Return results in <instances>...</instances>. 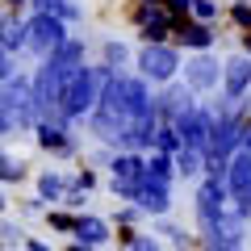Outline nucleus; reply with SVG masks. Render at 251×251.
I'll use <instances>...</instances> for the list:
<instances>
[{"label":"nucleus","mask_w":251,"mask_h":251,"mask_svg":"<svg viewBox=\"0 0 251 251\" xmlns=\"http://www.w3.org/2000/svg\"><path fill=\"white\" fill-rule=\"evenodd\" d=\"M109 75H113V67H109V63H84L80 72L67 80V88H63V117H67L72 126H80L84 117L97 109L100 88H105Z\"/></svg>","instance_id":"nucleus-1"},{"label":"nucleus","mask_w":251,"mask_h":251,"mask_svg":"<svg viewBox=\"0 0 251 251\" xmlns=\"http://www.w3.org/2000/svg\"><path fill=\"white\" fill-rule=\"evenodd\" d=\"M0 113H9V122L17 126V134H34V126L42 122L34 100V80L29 72H13L9 80L0 84Z\"/></svg>","instance_id":"nucleus-2"},{"label":"nucleus","mask_w":251,"mask_h":251,"mask_svg":"<svg viewBox=\"0 0 251 251\" xmlns=\"http://www.w3.org/2000/svg\"><path fill=\"white\" fill-rule=\"evenodd\" d=\"M180 67H184V50H180L176 42H143L134 54V72L147 75V80L159 88V84L176 80Z\"/></svg>","instance_id":"nucleus-3"},{"label":"nucleus","mask_w":251,"mask_h":251,"mask_svg":"<svg viewBox=\"0 0 251 251\" xmlns=\"http://www.w3.org/2000/svg\"><path fill=\"white\" fill-rule=\"evenodd\" d=\"M197 247H209V251H239L247 247V218H239L230 205L222 214H214L209 222L197 226Z\"/></svg>","instance_id":"nucleus-4"},{"label":"nucleus","mask_w":251,"mask_h":251,"mask_svg":"<svg viewBox=\"0 0 251 251\" xmlns=\"http://www.w3.org/2000/svg\"><path fill=\"white\" fill-rule=\"evenodd\" d=\"M72 21L67 17H54V13H25V54H34V59H46V54L54 50V46L63 42V38L72 34Z\"/></svg>","instance_id":"nucleus-5"},{"label":"nucleus","mask_w":251,"mask_h":251,"mask_svg":"<svg viewBox=\"0 0 251 251\" xmlns=\"http://www.w3.org/2000/svg\"><path fill=\"white\" fill-rule=\"evenodd\" d=\"M34 147L54 159H80V134L72 130V122H59V117H42L34 126Z\"/></svg>","instance_id":"nucleus-6"},{"label":"nucleus","mask_w":251,"mask_h":251,"mask_svg":"<svg viewBox=\"0 0 251 251\" xmlns=\"http://www.w3.org/2000/svg\"><path fill=\"white\" fill-rule=\"evenodd\" d=\"M180 80L197 92V97H209V92L222 88V59L214 50H188L184 67H180Z\"/></svg>","instance_id":"nucleus-7"},{"label":"nucleus","mask_w":251,"mask_h":251,"mask_svg":"<svg viewBox=\"0 0 251 251\" xmlns=\"http://www.w3.org/2000/svg\"><path fill=\"white\" fill-rule=\"evenodd\" d=\"M130 25L138 29V42H172V25L176 17L168 13V4H151V0H134L130 4Z\"/></svg>","instance_id":"nucleus-8"},{"label":"nucleus","mask_w":251,"mask_h":251,"mask_svg":"<svg viewBox=\"0 0 251 251\" xmlns=\"http://www.w3.org/2000/svg\"><path fill=\"white\" fill-rule=\"evenodd\" d=\"M226 188H230V209L251 222V151H234L226 163Z\"/></svg>","instance_id":"nucleus-9"},{"label":"nucleus","mask_w":251,"mask_h":251,"mask_svg":"<svg viewBox=\"0 0 251 251\" xmlns=\"http://www.w3.org/2000/svg\"><path fill=\"white\" fill-rule=\"evenodd\" d=\"M230 205V188H226V176H197V193H193V218L201 222H209L214 214H222V209Z\"/></svg>","instance_id":"nucleus-10"},{"label":"nucleus","mask_w":251,"mask_h":251,"mask_svg":"<svg viewBox=\"0 0 251 251\" xmlns=\"http://www.w3.org/2000/svg\"><path fill=\"white\" fill-rule=\"evenodd\" d=\"M176 134H180V143L184 147H197V151H205L209 147V126H214V105H193V109H184V113L176 117Z\"/></svg>","instance_id":"nucleus-11"},{"label":"nucleus","mask_w":251,"mask_h":251,"mask_svg":"<svg viewBox=\"0 0 251 251\" xmlns=\"http://www.w3.org/2000/svg\"><path fill=\"white\" fill-rule=\"evenodd\" d=\"M172 42H176L184 54H188V50H214L218 25L197 21V17H176V25H172Z\"/></svg>","instance_id":"nucleus-12"},{"label":"nucleus","mask_w":251,"mask_h":251,"mask_svg":"<svg viewBox=\"0 0 251 251\" xmlns=\"http://www.w3.org/2000/svg\"><path fill=\"white\" fill-rule=\"evenodd\" d=\"M197 105V92L188 88L184 80H168V84H159V92H155V113H159V122H176L184 109H193Z\"/></svg>","instance_id":"nucleus-13"},{"label":"nucleus","mask_w":251,"mask_h":251,"mask_svg":"<svg viewBox=\"0 0 251 251\" xmlns=\"http://www.w3.org/2000/svg\"><path fill=\"white\" fill-rule=\"evenodd\" d=\"M113 243V222L100 214H88V209H80V218H75V230H72V247H109Z\"/></svg>","instance_id":"nucleus-14"},{"label":"nucleus","mask_w":251,"mask_h":251,"mask_svg":"<svg viewBox=\"0 0 251 251\" xmlns=\"http://www.w3.org/2000/svg\"><path fill=\"white\" fill-rule=\"evenodd\" d=\"M251 88V54L247 50H234L230 59H222V88L226 97H247Z\"/></svg>","instance_id":"nucleus-15"},{"label":"nucleus","mask_w":251,"mask_h":251,"mask_svg":"<svg viewBox=\"0 0 251 251\" xmlns=\"http://www.w3.org/2000/svg\"><path fill=\"white\" fill-rule=\"evenodd\" d=\"M75 188V180H72V172H59V168H46V172H38L34 176V193L46 201V205H63L67 201V193Z\"/></svg>","instance_id":"nucleus-16"},{"label":"nucleus","mask_w":251,"mask_h":251,"mask_svg":"<svg viewBox=\"0 0 251 251\" xmlns=\"http://www.w3.org/2000/svg\"><path fill=\"white\" fill-rule=\"evenodd\" d=\"M134 205L143 209L147 218H163V214H172V205H176V184H147V180H143V188H138Z\"/></svg>","instance_id":"nucleus-17"},{"label":"nucleus","mask_w":251,"mask_h":251,"mask_svg":"<svg viewBox=\"0 0 251 251\" xmlns=\"http://www.w3.org/2000/svg\"><path fill=\"white\" fill-rule=\"evenodd\" d=\"M0 46L9 54L25 50V13H13V9H0Z\"/></svg>","instance_id":"nucleus-18"},{"label":"nucleus","mask_w":251,"mask_h":251,"mask_svg":"<svg viewBox=\"0 0 251 251\" xmlns=\"http://www.w3.org/2000/svg\"><path fill=\"white\" fill-rule=\"evenodd\" d=\"M172 163H176V180L205 176V151H197V147H180V151L172 155Z\"/></svg>","instance_id":"nucleus-19"},{"label":"nucleus","mask_w":251,"mask_h":251,"mask_svg":"<svg viewBox=\"0 0 251 251\" xmlns=\"http://www.w3.org/2000/svg\"><path fill=\"white\" fill-rule=\"evenodd\" d=\"M29 9L34 13H54V17H67V21H84L88 17L80 0H29Z\"/></svg>","instance_id":"nucleus-20"},{"label":"nucleus","mask_w":251,"mask_h":251,"mask_svg":"<svg viewBox=\"0 0 251 251\" xmlns=\"http://www.w3.org/2000/svg\"><path fill=\"white\" fill-rule=\"evenodd\" d=\"M100 63H109L113 72H126V67L134 63V50H130L122 38H105V42H100Z\"/></svg>","instance_id":"nucleus-21"},{"label":"nucleus","mask_w":251,"mask_h":251,"mask_svg":"<svg viewBox=\"0 0 251 251\" xmlns=\"http://www.w3.org/2000/svg\"><path fill=\"white\" fill-rule=\"evenodd\" d=\"M151 222H155V234H163L159 243H168V247H197V239H193L184 226L168 222V214H163V218H151Z\"/></svg>","instance_id":"nucleus-22"},{"label":"nucleus","mask_w":251,"mask_h":251,"mask_svg":"<svg viewBox=\"0 0 251 251\" xmlns=\"http://www.w3.org/2000/svg\"><path fill=\"white\" fill-rule=\"evenodd\" d=\"M122 247H130V251H159L163 243L155 239V234H143L138 226H117V234H113Z\"/></svg>","instance_id":"nucleus-23"},{"label":"nucleus","mask_w":251,"mask_h":251,"mask_svg":"<svg viewBox=\"0 0 251 251\" xmlns=\"http://www.w3.org/2000/svg\"><path fill=\"white\" fill-rule=\"evenodd\" d=\"M46 226H50V230L54 234H72L75 230V218H80V214H75V209H67V205H46Z\"/></svg>","instance_id":"nucleus-24"},{"label":"nucleus","mask_w":251,"mask_h":251,"mask_svg":"<svg viewBox=\"0 0 251 251\" xmlns=\"http://www.w3.org/2000/svg\"><path fill=\"white\" fill-rule=\"evenodd\" d=\"M180 134H176V126L172 122H159V130H155V143H151V151H168V155H176L180 151Z\"/></svg>","instance_id":"nucleus-25"},{"label":"nucleus","mask_w":251,"mask_h":251,"mask_svg":"<svg viewBox=\"0 0 251 251\" xmlns=\"http://www.w3.org/2000/svg\"><path fill=\"white\" fill-rule=\"evenodd\" d=\"M188 17H197V21H209V25H218V21L226 17V9L218 4V0H193V9H188Z\"/></svg>","instance_id":"nucleus-26"},{"label":"nucleus","mask_w":251,"mask_h":251,"mask_svg":"<svg viewBox=\"0 0 251 251\" xmlns=\"http://www.w3.org/2000/svg\"><path fill=\"white\" fill-rule=\"evenodd\" d=\"M226 21H230L234 29H251V0H230V4H226Z\"/></svg>","instance_id":"nucleus-27"},{"label":"nucleus","mask_w":251,"mask_h":251,"mask_svg":"<svg viewBox=\"0 0 251 251\" xmlns=\"http://www.w3.org/2000/svg\"><path fill=\"white\" fill-rule=\"evenodd\" d=\"M21 239H25V226L13 222L9 214H0V247H21Z\"/></svg>","instance_id":"nucleus-28"},{"label":"nucleus","mask_w":251,"mask_h":251,"mask_svg":"<svg viewBox=\"0 0 251 251\" xmlns=\"http://www.w3.org/2000/svg\"><path fill=\"white\" fill-rule=\"evenodd\" d=\"M21 180H29V163L9 155V163H0V184H21Z\"/></svg>","instance_id":"nucleus-29"},{"label":"nucleus","mask_w":251,"mask_h":251,"mask_svg":"<svg viewBox=\"0 0 251 251\" xmlns=\"http://www.w3.org/2000/svg\"><path fill=\"white\" fill-rule=\"evenodd\" d=\"M143 218L147 214L134 205V201H117V209H113V226H138Z\"/></svg>","instance_id":"nucleus-30"},{"label":"nucleus","mask_w":251,"mask_h":251,"mask_svg":"<svg viewBox=\"0 0 251 251\" xmlns=\"http://www.w3.org/2000/svg\"><path fill=\"white\" fill-rule=\"evenodd\" d=\"M109 159H113V147H105V143L84 155V163H92V168H109Z\"/></svg>","instance_id":"nucleus-31"},{"label":"nucleus","mask_w":251,"mask_h":251,"mask_svg":"<svg viewBox=\"0 0 251 251\" xmlns=\"http://www.w3.org/2000/svg\"><path fill=\"white\" fill-rule=\"evenodd\" d=\"M42 214H46V201L38 197V193H34V197H25V201H21V218H42Z\"/></svg>","instance_id":"nucleus-32"},{"label":"nucleus","mask_w":251,"mask_h":251,"mask_svg":"<svg viewBox=\"0 0 251 251\" xmlns=\"http://www.w3.org/2000/svg\"><path fill=\"white\" fill-rule=\"evenodd\" d=\"M163 4H168L172 17H188V9H193V0H163Z\"/></svg>","instance_id":"nucleus-33"},{"label":"nucleus","mask_w":251,"mask_h":251,"mask_svg":"<svg viewBox=\"0 0 251 251\" xmlns=\"http://www.w3.org/2000/svg\"><path fill=\"white\" fill-rule=\"evenodd\" d=\"M9 75H13V54L4 50V46H0V84L9 80Z\"/></svg>","instance_id":"nucleus-34"},{"label":"nucleus","mask_w":251,"mask_h":251,"mask_svg":"<svg viewBox=\"0 0 251 251\" xmlns=\"http://www.w3.org/2000/svg\"><path fill=\"white\" fill-rule=\"evenodd\" d=\"M21 247H29V251H50V243H46V239H29V234H25Z\"/></svg>","instance_id":"nucleus-35"},{"label":"nucleus","mask_w":251,"mask_h":251,"mask_svg":"<svg viewBox=\"0 0 251 251\" xmlns=\"http://www.w3.org/2000/svg\"><path fill=\"white\" fill-rule=\"evenodd\" d=\"M0 9H13V13H25L29 0H0Z\"/></svg>","instance_id":"nucleus-36"},{"label":"nucleus","mask_w":251,"mask_h":251,"mask_svg":"<svg viewBox=\"0 0 251 251\" xmlns=\"http://www.w3.org/2000/svg\"><path fill=\"white\" fill-rule=\"evenodd\" d=\"M239 50L251 54V29H243V34H239Z\"/></svg>","instance_id":"nucleus-37"},{"label":"nucleus","mask_w":251,"mask_h":251,"mask_svg":"<svg viewBox=\"0 0 251 251\" xmlns=\"http://www.w3.org/2000/svg\"><path fill=\"white\" fill-rule=\"evenodd\" d=\"M243 151H251V117H247V126H243Z\"/></svg>","instance_id":"nucleus-38"},{"label":"nucleus","mask_w":251,"mask_h":251,"mask_svg":"<svg viewBox=\"0 0 251 251\" xmlns=\"http://www.w3.org/2000/svg\"><path fill=\"white\" fill-rule=\"evenodd\" d=\"M0 214H9V197L4 193H0Z\"/></svg>","instance_id":"nucleus-39"},{"label":"nucleus","mask_w":251,"mask_h":251,"mask_svg":"<svg viewBox=\"0 0 251 251\" xmlns=\"http://www.w3.org/2000/svg\"><path fill=\"white\" fill-rule=\"evenodd\" d=\"M151 4H159V0H151Z\"/></svg>","instance_id":"nucleus-40"},{"label":"nucleus","mask_w":251,"mask_h":251,"mask_svg":"<svg viewBox=\"0 0 251 251\" xmlns=\"http://www.w3.org/2000/svg\"><path fill=\"white\" fill-rule=\"evenodd\" d=\"M247 97H251V88H247Z\"/></svg>","instance_id":"nucleus-41"}]
</instances>
